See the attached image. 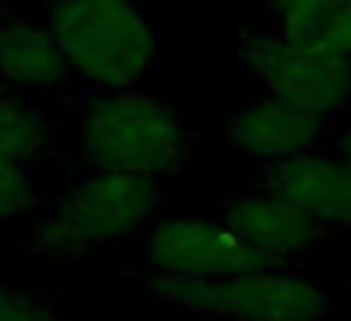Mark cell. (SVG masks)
<instances>
[{
	"instance_id": "6da1fadb",
	"label": "cell",
	"mask_w": 351,
	"mask_h": 321,
	"mask_svg": "<svg viewBox=\"0 0 351 321\" xmlns=\"http://www.w3.org/2000/svg\"><path fill=\"white\" fill-rule=\"evenodd\" d=\"M80 159L102 174L167 182L189 167L193 129L159 95L136 87L95 91L80 102Z\"/></svg>"
},
{
	"instance_id": "7a4b0ae2",
	"label": "cell",
	"mask_w": 351,
	"mask_h": 321,
	"mask_svg": "<svg viewBox=\"0 0 351 321\" xmlns=\"http://www.w3.org/2000/svg\"><path fill=\"white\" fill-rule=\"evenodd\" d=\"M162 208V182L84 170L76 185L46 200L34 219L31 250L53 261L84 257L152 227Z\"/></svg>"
},
{
	"instance_id": "3957f363",
	"label": "cell",
	"mask_w": 351,
	"mask_h": 321,
	"mask_svg": "<svg viewBox=\"0 0 351 321\" xmlns=\"http://www.w3.org/2000/svg\"><path fill=\"white\" fill-rule=\"evenodd\" d=\"M46 23L95 91H125L159 69V38L136 0H49Z\"/></svg>"
},
{
	"instance_id": "277c9868",
	"label": "cell",
	"mask_w": 351,
	"mask_h": 321,
	"mask_svg": "<svg viewBox=\"0 0 351 321\" xmlns=\"http://www.w3.org/2000/svg\"><path fill=\"white\" fill-rule=\"evenodd\" d=\"M140 283L155 302L182 313H197V318H230V321L332 318V295L291 272H234V276H208V280L147 272Z\"/></svg>"
},
{
	"instance_id": "5b68a950",
	"label": "cell",
	"mask_w": 351,
	"mask_h": 321,
	"mask_svg": "<svg viewBox=\"0 0 351 321\" xmlns=\"http://www.w3.org/2000/svg\"><path fill=\"white\" fill-rule=\"evenodd\" d=\"M238 61L250 72V80H257L272 99L295 102V106L317 110V114H336L351 99L348 57L283 38L268 27H257V31L245 34Z\"/></svg>"
},
{
	"instance_id": "8992f818",
	"label": "cell",
	"mask_w": 351,
	"mask_h": 321,
	"mask_svg": "<svg viewBox=\"0 0 351 321\" xmlns=\"http://www.w3.org/2000/svg\"><path fill=\"white\" fill-rule=\"evenodd\" d=\"M140 261L155 276H185V280H208V276L234 272H268L219 215H178L162 219L144 235Z\"/></svg>"
},
{
	"instance_id": "52a82bcc",
	"label": "cell",
	"mask_w": 351,
	"mask_h": 321,
	"mask_svg": "<svg viewBox=\"0 0 351 321\" xmlns=\"http://www.w3.org/2000/svg\"><path fill=\"white\" fill-rule=\"evenodd\" d=\"M336 125L340 121L332 114H317V110L295 106V102L272 99V95H257L223 117L219 140H227L238 155L253 159L257 167H268V163L291 159V155L328 147Z\"/></svg>"
},
{
	"instance_id": "ba28073f",
	"label": "cell",
	"mask_w": 351,
	"mask_h": 321,
	"mask_svg": "<svg viewBox=\"0 0 351 321\" xmlns=\"http://www.w3.org/2000/svg\"><path fill=\"white\" fill-rule=\"evenodd\" d=\"M215 215L227 223V230L245 250L257 253V261L268 272H291L321 242V235H325L298 208H291L287 200L272 197L265 189L219 200Z\"/></svg>"
},
{
	"instance_id": "9c48e42d",
	"label": "cell",
	"mask_w": 351,
	"mask_h": 321,
	"mask_svg": "<svg viewBox=\"0 0 351 321\" xmlns=\"http://www.w3.org/2000/svg\"><path fill=\"white\" fill-rule=\"evenodd\" d=\"M261 189L287 200L325 235L351 230V170L332 152H302L261 167Z\"/></svg>"
},
{
	"instance_id": "30bf717a",
	"label": "cell",
	"mask_w": 351,
	"mask_h": 321,
	"mask_svg": "<svg viewBox=\"0 0 351 321\" xmlns=\"http://www.w3.org/2000/svg\"><path fill=\"white\" fill-rule=\"evenodd\" d=\"M76 84L61 42L49 23H38L27 12L0 8V87L23 95H64Z\"/></svg>"
},
{
	"instance_id": "8fae6325",
	"label": "cell",
	"mask_w": 351,
	"mask_h": 321,
	"mask_svg": "<svg viewBox=\"0 0 351 321\" xmlns=\"http://www.w3.org/2000/svg\"><path fill=\"white\" fill-rule=\"evenodd\" d=\"M261 27L351 61V0H265Z\"/></svg>"
},
{
	"instance_id": "7c38bea8",
	"label": "cell",
	"mask_w": 351,
	"mask_h": 321,
	"mask_svg": "<svg viewBox=\"0 0 351 321\" xmlns=\"http://www.w3.org/2000/svg\"><path fill=\"white\" fill-rule=\"evenodd\" d=\"M53 152V125L31 99L0 87V155L42 163Z\"/></svg>"
},
{
	"instance_id": "4fadbf2b",
	"label": "cell",
	"mask_w": 351,
	"mask_h": 321,
	"mask_svg": "<svg viewBox=\"0 0 351 321\" xmlns=\"http://www.w3.org/2000/svg\"><path fill=\"white\" fill-rule=\"evenodd\" d=\"M38 212V163L0 155V223Z\"/></svg>"
},
{
	"instance_id": "5bb4252c",
	"label": "cell",
	"mask_w": 351,
	"mask_h": 321,
	"mask_svg": "<svg viewBox=\"0 0 351 321\" xmlns=\"http://www.w3.org/2000/svg\"><path fill=\"white\" fill-rule=\"evenodd\" d=\"M0 321H69L53 295L0 280Z\"/></svg>"
},
{
	"instance_id": "9a60e30c",
	"label": "cell",
	"mask_w": 351,
	"mask_h": 321,
	"mask_svg": "<svg viewBox=\"0 0 351 321\" xmlns=\"http://www.w3.org/2000/svg\"><path fill=\"white\" fill-rule=\"evenodd\" d=\"M328 152L351 170V125H336V132L328 136Z\"/></svg>"
}]
</instances>
